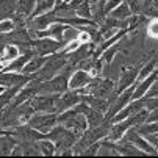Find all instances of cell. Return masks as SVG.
<instances>
[{
    "instance_id": "603a6c76",
    "label": "cell",
    "mask_w": 158,
    "mask_h": 158,
    "mask_svg": "<svg viewBox=\"0 0 158 158\" xmlns=\"http://www.w3.org/2000/svg\"><path fill=\"white\" fill-rule=\"evenodd\" d=\"M149 36L152 38H158V19H153L149 24Z\"/></svg>"
},
{
    "instance_id": "d6986e66",
    "label": "cell",
    "mask_w": 158,
    "mask_h": 158,
    "mask_svg": "<svg viewBox=\"0 0 158 158\" xmlns=\"http://www.w3.org/2000/svg\"><path fill=\"white\" fill-rule=\"evenodd\" d=\"M14 28H16V24H14L13 19H10V17L0 19V35H8V33H11Z\"/></svg>"
},
{
    "instance_id": "277c9868",
    "label": "cell",
    "mask_w": 158,
    "mask_h": 158,
    "mask_svg": "<svg viewBox=\"0 0 158 158\" xmlns=\"http://www.w3.org/2000/svg\"><path fill=\"white\" fill-rule=\"evenodd\" d=\"M80 102H81V94L78 91H74V89H67V91L56 96L55 110H56V113H61V111H66V110L75 106Z\"/></svg>"
},
{
    "instance_id": "52a82bcc",
    "label": "cell",
    "mask_w": 158,
    "mask_h": 158,
    "mask_svg": "<svg viewBox=\"0 0 158 158\" xmlns=\"http://www.w3.org/2000/svg\"><path fill=\"white\" fill-rule=\"evenodd\" d=\"M93 80V75L89 74L88 71L85 69H74L71 77H69V89H74V91H83V89L91 83Z\"/></svg>"
},
{
    "instance_id": "9a60e30c",
    "label": "cell",
    "mask_w": 158,
    "mask_h": 158,
    "mask_svg": "<svg viewBox=\"0 0 158 158\" xmlns=\"http://www.w3.org/2000/svg\"><path fill=\"white\" fill-rule=\"evenodd\" d=\"M106 16H111V17H114V19L125 20V19H128V17L131 16V10H130V6H128L127 2H122L121 5H118L114 10H113L110 14H106Z\"/></svg>"
},
{
    "instance_id": "5bb4252c",
    "label": "cell",
    "mask_w": 158,
    "mask_h": 158,
    "mask_svg": "<svg viewBox=\"0 0 158 158\" xmlns=\"http://www.w3.org/2000/svg\"><path fill=\"white\" fill-rule=\"evenodd\" d=\"M16 143L17 141L13 135H2L0 136V155H11V150Z\"/></svg>"
},
{
    "instance_id": "83f0119b",
    "label": "cell",
    "mask_w": 158,
    "mask_h": 158,
    "mask_svg": "<svg viewBox=\"0 0 158 158\" xmlns=\"http://www.w3.org/2000/svg\"><path fill=\"white\" fill-rule=\"evenodd\" d=\"M5 89H6V88H3L2 85H0V94H2V93H5Z\"/></svg>"
},
{
    "instance_id": "3957f363",
    "label": "cell",
    "mask_w": 158,
    "mask_h": 158,
    "mask_svg": "<svg viewBox=\"0 0 158 158\" xmlns=\"http://www.w3.org/2000/svg\"><path fill=\"white\" fill-rule=\"evenodd\" d=\"M28 125H31L33 128H36L41 133H49L56 124H58V113L56 111H50V113H39L35 111L30 116V119L27 121Z\"/></svg>"
},
{
    "instance_id": "5b68a950",
    "label": "cell",
    "mask_w": 158,
    "mask_h": 158,
    "mask_svg": "<svg viewBox=\"0 0 158 158\" xmlns=\"http://www.w3.org/2000/svg\"><path fill=\"white\" fill-rule=\"evenodd\" d=\"M35 75H27L20 72H11V71H2L0 72V85L3 88H14V86H24L28 83Z\"/></svg>"
},
{
    "instance_id": "6da1fadb",
    "label": "cell",
    "mask_w": 158,
    "mask_h": 158,
    "mask_svg": "<svg viewBox=\"0 0 158 158\" xmlns=\"http://www.w3.org/2000/svg\"><path fill=\"white\" fill-rule=\"evenodd\" d=\"M67 64V56L66 55H61L60 52L56 53H52L47 56L46 63L42 64V67L36 72V78L41 80V81H46V80H50L52 77H55L63 67Z\"/></svg>"
},
{
    "instance_id": "2e32d148",
    "label": "cell",
    "mask_w": 158,
    "mask_h": 158,
    "mask_svg": "<svg viewBox=\"0 0 158 158\" xmlns=\"http://www.w3.org/2000/svg\"><path fill=\"white\" fill-rule=\"evenodd\" d=\"M75 16L85 17V19H93V2L91 0H83V2L75 8Z\"/></svg>"
},
{
    "instance_id": "ac0fdd59",
    "label": "cell",
    "mask_w": 158,
    "mask_h": 158,
    "mask_svg": "<svg viewBox=\"0 0 158 158\" xmlns=\"http://www.w3.org/2000/svg\"><path fill=\"white\" fill-rule=\"evenodd\" d=\"M16 2L17 0H0V16L10 17L16 13Z\"/></svg>"
},
{
    "instance_id": "ba28073f",
    "label": "cell",
    "mask_w": 158,
    "mask_h": 158,
    "mask_svg": "<svg viewBox=\"0 0 158 158\" xmlns=\"http://www.w3.org/2000/svg\"><path fill=\"white\" fill-rule=\"evenodd\" d=\"M139 69H141V64L122 67V69H121V75H119V83H118L116 94H119L121 91H124L125 88H128L130 85H133L135 81H136V77H138Z\"/></svg>"
},
{
    "instance_id": "4fadbf2b",
    "label": "cell",
    "mask_w": 158,
    "mask_h": 158,
    "mask_svg": "<svg viewBox=\"0 0 158 158\" xmlns=\"http://www.w3.org/2000/svg\"><path fill=\"white\" fill-rule=\"evenodd\" d=\"M38 149H39V153L42 156H52L56 153V146L53 141H50L49 138H44V139H39L38 141Z\"/></svg>"
},
{
    "instance_id": "484cf974",
    "label": "cell",
    "mask_w": 158,
    "mask_h": 158,
    "mask_svg": "<svg viewBox=\"0 0 158 158\" xmlns=\"http://www.w3.org/2000/svg\"><path fill=\"white\" fill-rule=\"evenodd\" d=\"M152 2H153V0H144V2H143V6H146V8H147V6H150V3H152Z\"/></svg>"
},
{
    "instance_id": "cb8c5ba5",
    "label": "cell",
    "mask_w": 158,
    "mask_h": 158,
    "mask_svg": "<svg viewBox=\"0 0 158 158\" xmlns=\"http://www.w3.org/2000/svg\"><path fill=\"white\" fill-rule=\"evenodd\" d=\"M156 121H158V108H155V110H150V111H149L146 122H156Z\"/></svg>"
},
{
    "instance_id": "4316f807",
    "label": "cell",
    "mask_w": 158,
    "mask_h": 158,
    "mask_svg": "<svg viewBox=\"0 0 158 158\" xmlns=\"http://www.w3.org/2000/svg\"><path fill=\"white\" fill-rule=\"evenodd\" d=\"M5 67H6V64H5L2 60H0V72H2V71H5Z\"/></svg>"
},
{
    "instance_id": "30bf717a",
    "label": "cell",
    "mask_w": 158,
    "mask_h": 158,
    "mask_svg": "<svg viewBox=\"0 0 158 158\" xmlns=\"http://www.w3.org/2000/svg\"><path fill=\"white\" fill-rule=\"evenodd\" d=\"M47 56H41V55H33L28 63L25 64L24 71H22V74H27V75H36V72L42 67V64L46 63Z\"/></svg>"
},
{
    "instance_id": "8992f818",
    "label": "cell",
    "mask_w": 158,
    "mask_h": 158,
    "mask_svg": "<svg viewBox=\"0 0 158 158\" xmlns=\"http://www.w3.org/2000/svg\"><path fill=\"white\" fill-rule=\"evenodd\" d=\"M58 94H36L35 97L30 99V103L35 111L39 113H50L56 111L55 110V100Z\"/></svg>"
},
{
    "instance_id": "7c38bea8",
    "label": "cell",
    "mask_w": 158,
    "mask_h": 158,
    "mask_svg": "<svg viewBox=\"0 0 158 158\" xmlns=\"http://www.w3.org/2000/svg\"><path fill=\"white\" fill-rule=\"evenodd\" d=\"M53 6H55V0H36V6H35V10H33L30 17H36V16H41V14H46V13L52 11Z\"/></svg>"
},
{
    "instance_id": "ffe728a7",
    "label": "cell",
    "mask_w": 158,
    "mask_h": 158,
    "mask_svg": "<svg viewBox=\"0 0 158 158\" xmlns=\"http://www.w3.org/2000/svg\"><path fill=\"white\" fill-rule=\"evenodd\" d=\"M124 2V0H106V2L103 3V14H110L113 10H114L118 5H121Z\"/></svg>"
},
{
    "instance_id": "7a4b0ae2",
    "label": "cell",
    "mask_w": 158,
    "mask_h": 158,
    "mask_svg": "<svg viewBox=\"0 0 158 158\" xmlns=\"http://www.w3.org/2000/svg\"><path fill=\"white\" fill-rule=\"evenodd\" d=\"M63 41H56L53 38H36V39H31L28 47L35 52V55H41V56H49L52 53H56L60 52L63 47H64Z\"/></svg>"
},
{
    "instance_id": "f1b7e54d",
    "label": "cell",
    "mask_w": 158,
    "mask_h": 158,
    "mask_svg": "<svg viewBox=\"0 0 158 158\" xmlns=\"http://www.w3.org/2000/svg\"><path fill=\"white\" fill-rule=\"evenodd\" d=\"M97 2H99V3H100V5H103V3H105V2H106V0H97Z\"/></svg>"
},
{
    "instance_id": "7402d4cb",
    "label": "cell",
    "mask_w": 158,
    "mask_h": 158,
    "mask_svg": "<svg viewBox=\"0 0 158 158\" xmlns=\"http://www.w3.org/2000/svg\"><path fill=\"white\" fill-rule=\"evenodd\" d=\"M144 97H158V77L155 78V81L152 83V86L149 88V91L146 93Z\"/></svg>"
},
{
    "instance_id": "d4e9b609",
    "label": "cell",
    "mask_w": 158,
    "mask_h": 158,
    "mask_svg": "<svg viewBox=\"0 0 158 158\" xmlns=\"http://www.w3.org/2000/svg\"><path fill=\"white\" fill-rule=\"evenodd\" d=\"M144 136L149 139V143L155 147V150L158 152V136H153V135H144Z\"/></svg>"
},
{
    "instance_id": "44dd1931",
    "label": "cell",
    "mask_w": 158,
    "mask_h": 158,
    "mask_svg": "<svg viewBox=\"0 0 158 158\" xmlns=\"http://www.w3.org/2000/svg\"><path fill=\"white\" fill-rule=\"evenodd\" d=\"M99 152H100V141H96L93 144H89L81 152V155H99Z\"/></svg>"
},
{
    "instance_id": "9c48e42d",
    "label": "cell",
    "mask_w": 158,
    "mask_h": 158,
    "mask_svg": "<svg viewBox=\"0 0 158 158\" xmlns=\"http://www.w3.org/2000/svg\"><path fill=\"white\" fill-rule=\"evenodd\" d=\"M19 55H20V49H19L17 44H14V42H8V44H5L3 49L0 50V60H2L6 66H8L14 58H17Z\"/></svg>"
},
{
    "instance_id": "e0dca14e",
    "label": "cell",
    "mask_w": 158,
    "mask_h": 158,
    "mask_svg": "<svg viewBox=\"0 0 158 158\" xmlns=\"http://www.w3.org/2000/svg\"><path fill=\"white\" fill-rule=\"evenodd\" d=\"M156 64H158V60H150L147 61L146 64H141V69L138 72V77H136V81H141L144 80L146 77H149L150 74H153L156 71Z\"/></svg>"
},
{
    "instance_id": "8fae6325",
    "label": "cell",
    "mask_w": 158,
    "mask_h": 158,
    "mask_svg": "<svg viewBox=\"0 0 158 158\" xmlns=\"http://www.w3.org/2000/svg\"><path fill=\"white\" fill-rule=\"evenodd\" d=\"M35 6H36V0H17L16 2V13L28 19L31 16Z\"/></svg>"
}]
</instances>
